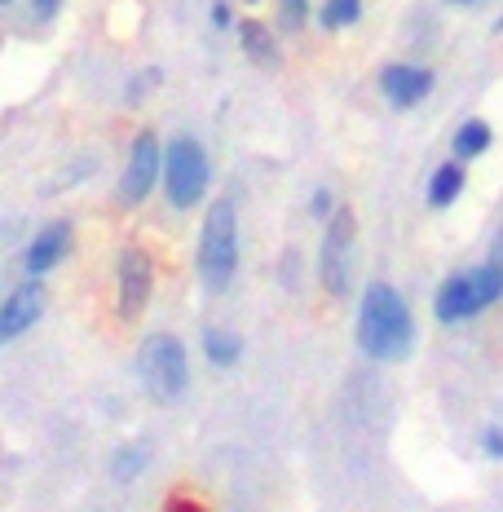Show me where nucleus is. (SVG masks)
Listing matches in <instances>:
<instances>
[{"label":"nucleus","instance_id":"obj_1","mask_svg":"<svg viewBox=\"0 0 503 512\" xmlns=\"http://www.w3.org/2000/svg\"><path fill=\"white\" fill-rule=\"evenodd\" d=\"M353 345L367 362H406L415 349V309L389 279H371L358 296Z\"/></svg>","mask_w":503,"mask_h":512},{"label":"nucleus","instance_id":"obj_2","mask_svg":"<svg viewBox=\"0 0 503 512\" xmlns=\"http://www.w3.org/2000/svg\"><path fill=\"white\" fill-rule=\"evenodd\" d=\"M243 234H239V204L230 195L208 199L195 239V279L208 296H226L239 279Z\"/></svg>","mask_w":503,"mask_h":512},{"label":"nucleus","instance_id":"obj_3","mask_svg":"<svg viewBox=\"0 0 503 512\" xmlns=\"http://www.w3.org/2000/svg\"><path fill=\"white\" fill-rule=\"evenodd\" d=\"M133 371L137 384L146 389V398L159 407H173L190 393V349L177 332H146L133 349Z\"/></svg>","mask_w":503,"mask_h":512},{"label":"nucleus","instance_id":"obj_4","mask_svg":"<svg viewBox=\"0 0 503 512\" xmlns=\"http://www.w3.org/2000/svg\"><path fill=\"white\" fill-rule=\"evenodd\" d=\"M503 301V265L499 261H477L468 270H455L437 283L433 292V318L442 327L473 323L486 309Z\"/></svg>","mask_w":503,"mask_h":512},{"label":"nucleus","instance_id":"obj_5","mask_svg":"<svg viewBox=\"0 0 503 512\" xmlns=\"http://www.w3.org/2000/svg\"><path fill=\"white\" fill-rule=\"evenodd\" d=\"M164 204L173 212H195L208 204L212 190V155L195 133L164 137V173H159Z\"/></svg>","mask_w":503,"mask_h":512},{"label":"nucleus","instance_id":"obj_6","mask_svg":"<svg viewBox=\"0 0 503 512\" xmlns=\"http://www.w3.org/2000/svg\"><path fill=\"white\" fill-rule=\"evenodd\" d=\"M353 252H358V212L349 204H336V212L323 221V239H318V287L331 301H345L353 292Z\"/></svg>","mask_w":503,"mask_h":512},{"label":"nucleus","instance_id":"obj_7","mask_svg":"<svg viewBox=\"0 0 503 512\" xmlns=\"http://www.w3.org/2000/svg\"><path fill=\"white\" fill-rule=\"evenodd\" d=\"M155 283V252L142 248V243H124L115 252V318H120V327H137L146 318V309L155 301Z\"/></svg>","mask_w":503,"mask_h":512},{"label":"nucleus","instance_id":"obj_8","mask_svg":"<svg viewBox=\"0 0 503 512\" xmlns=\"http://www.w3.org/2000/svg\"><path fill=\"white\" fill-rule=\"evenodd\" d=\"M159 173H164V137L151 124H142L128 137L124 168H120V181H115V204L124 212H137L159 190Z\"/></svg>","mask_w":503,"mask_h":512},{"label":"nucleus","instance_id":"obj_9","mask_svg":"<svg viewBox=\"0 0 503 512\" xmlns=\"http://www.w3.org/2000/svg\"><path fill=\"white\" fill-rule=\"evenodd\" d=\"M71 252H76V217L58 212V217L40 221V226L23 239V252H18L23 279H49Z\"/></svg>","mask_w":503,"mask_h":512},{"label":"nucleus","instance_id":"obj_10","mask_svg":"<svg viewBox=\"0 0 503 512\" xmlns=\"http://www.w3.org/2000/svg\"><path fill=\"white\" fill-rule=\"evenodd\" d=\"M45 309H49L45 279H18L5 296H0V345H14V340H23L31 327H40Z\"/></svg>","mask_w":503,"mask_h":512},{"label":"nucleus","instance_id":"obj_11","mask_svg":"<svg viewBox=\"0 0 503 512\" xmlns=\"http://www.w3.org/2000/svg\"><path fill=\"white\" fill-rule=\"evenodd\" d=\"M376 84L380 98L389 102V111H415L437 89V71L424 67V62H389L376 76Z\"/></svg>","mask_w":503,"mask_h":512},{"label":"nucleus","instance_id":"obj_12","mask_svg":"<svg viewBox=\"0 0 503 512\" xmlns=\"http://www.w3.org/2000/svg\"><path fill=\"white\" fill-rule=\"evenodd\" d=\"M234 36H239V49H243V58H248L252 67L274 71L278 62H283V49H278L274 27L261 23V18H239V23H234Z\"/></svg>","mask_w":503,"mask_h":512},{"label":"nucleus","instance_id":"obj_13","mask_svg":"<svg viewBox=\"0 0 503 512\" xmlns=\"http://www.w3.org/2000/svg\"><path fill=\"white\" fill-rule=\"evenodd\" d=\"M464 190H468V164H459V159H442V164L428 173L424 204L433 212H446V208H455L459 199H464Z\"/></svg>","mask_w":503,"mask_h":512},{"label":"nucleus","instance_id":"obj_14","mask_svg":"<svg viewBox=\"0 0 503 512\" xmlns=\"http://www.w3.org/2000/svg\"><path fill=\"white\" fill-rule=\"evenodd\" d=\"M151 460H155L151 437H124V442L111 451V460H106V473H111L115 486H133L137 477L151 468Z\"/></svg>","mask_w":503,"mask_h":512},{"label":"nucleus","instance_id":"obj_15","mask_svg":"<svg viewBox=\"0 0 503 512\" xmlns=\"http://www.w3.org/2000/svg\"><path fill=\"white\" fill-rule=\"evenodd\" d=\"M199 349H203V362H212L217 371H230L243 362V336L226 323H208L199 332Z\"/></svg>","mask_w":503,"mask_h":512},{"label":"nucleus","instance_id":"obj_16","mask_svg":"<svg viewBox=\"0 0 503 512\" xmlns=\"http://www.w3.org/2000/svg\"><path fill=\"white\" fill-rule=\"evenodd\" d=\"M490 151H495V128L481 120V115H468L451 133V159H459V164H477Z\"/></svg>","mask_w":503,"mask_h":512},{"label":"nucleus","instance_id":"obj_17","mask_svg":"<svg viewBox=\"0 0 503 512\" xmlns=\"http://www.w3.org/2000/svg\"><path fill=\"white\" fill-rule=\"evenodd\" d=\"M93 173H98V159H93V155H71L67 164L58 168V173L40 181L36 195L40 199H53V195H67V190H80L84 181H93Z\"/></svg>","mask_w":503,"mask_h":512},{"label":"nucleus","instance_id":"obj_18","mask_svg":"<svg viewBox=\"0 0 503 512\" xmlns=\"http://www.w3.org/2000/svg\"><path fill=\"white\" fill-rule=\"evenodd\" d=\"M314 18H318V27L336 36V31H349L362 23V0H323L314 9Z\"/></svg>","mask_w":503,"mask_h":512},{"label":"nucleus","instance_id":"obj_19","mask_svg":"<svg viewBox=\"0 0 503 512\" xmlns=\"http://www.w3.org/2000/svg\"><path fill=\"white\" fill-rule=\"evenodd\" d=\"M159 84H164V67H155V62L151 67H142V71H133V76L124 80V89H120V106L124 111H137L151 93H159Z\"/></svg>","mask_w":503,"mask_h":512},{"label":"nucleus","instance_id":"obj_20","mask_svg":"<svg viewBox=\"0 0 503 512\" xmlns=\"http://www.w3.org/2000/svg\"><path fill=\"white\" fill-rule=\"evenodd\" d=\"M314 18V0H278V27L283 31H301Z\"/></svg>","mask_w":503,"mask_h":512},{"label":"nucleus","instance_id":"obj_21","mask_svg":"<svg viewBox=\"0 0 503 512\" xmlns=\"http://www.w3.org/2000/svg\"><path fill=\"white\" fill-rule=\"evenodd\" d=\"M164 512H208V504H203L195 490H168V495H164Z\"/></svg>","mask_w":503,"mask_h":512},{"label":"nucleus","instance_id":"obj_22","mask_svg":"<svg viewBox=\"0 0 503 512\" xmlns=\"http://www.w3.org/2000/svg\"><path fill=\"white\" fill-rule=\"evenodd\" d=\"M331 212H336V195H331V186H318L314 195H309V217H314V221H327Z\"/></svg>","mask_w":503,"mask_h":512},{"label":"nucleus","instance_id":"obj_23","mask_svg":"<svg viewBox=\"0 0 503 512\" xmlns=\"http://www.w3.org/2000/svg\"><path fill=\"white\" fill-rule=\"evenodd\" d=\"M208 23L217 27V31H230L234 23H239V18H234V5H230V0H212V5H208Z\"/></svg>","mask_w":503,"mask_h":512},{"label":"nucleus","instance_id":"obj_24","mask_svg":"<svg viewBox=\"0 0 503 512\" xmlns=\"http://www.w3.org/2000/svg\"><path fill=\"white\" fill-rule=\"evenodd\" d=\"M481 455H486V460H503V429L499 424L481 429Z\"/></svg>","mask_w":503,"mask_h":512},{"label":"nucleus","instance_id":"obj_25","mask_svg":"<svg viewBox=\"0 0 503 512\" xmlns=\"http://www.w3.org/2000/svg\"><path fill=\"white\" fill-rule=\"evenodd\" d=\"M23 217H0V248H14L18 239H23Z\"/></svg>","mask_w":503,"mask_h":512},{"label":"nucleus","instance_id":"obj_26","mask_svg":"<svg viewBox=\"0 0 503 512\" xmlns=\"http://www.w3.org/2000/svg\"><path fill=\"white\" fill-rule=\"evenodd\" d=\"M62 5H67V0H31V9H36V18H40V23H53Z\"/></svg>","mask_w":503,"mask_h":512},{"label":"nucleus","instance_id":"obj_27","mask_svg":"<svg viewBox=\"0 0 503 512\" xmlns=\"http://www.w3.org/2000/svg\"><path fill=\"white\" fill-rule=\"evenodd\" d=\"M486 261H499V265H503V226L495 230V239H490V252H486Z\"/></svg>","mask_w":503,"mask_h":512},{"label":"nucleus","instance_id":"obj_28","mask_svg":"<svg viewBox=\"0 0 503 512\" xmlns=\"http://www.w3.org/2000/svg\"><path fill=\"white\" fill-rule=\"evenodd\" d=\"M490 31H495V36H503V14L495 18V23H490Z\"/></svg>","mask_w":503,"mask_h":512},{"label":"nucleus","instance_id":"obj_29","mask_svg":"<svg viewBox=\"0 0 503 512\" xmlns=\"http://www.w3.org/2000/svg\"><path fill=\"white\" fill-rule=\"evenodd\" d=\"M451 5H477V0H451Z\"/></svg>","mask_w":503,"mask_h":512},{"label":"nucleus","instance_id":"obj_30","mask_svg":"<svg viewBox=\"0 0 503 512\" xmlns=\"http://www.w3.org/2000/svg\"><path fill=\"white\" fill-rule=\"evenodd\" d=\"M9 5H14V0H0V9H9Z\"/></svg>","mask_w":503,"mask_h":512},{"label":"nucleus","instance_id":"obj_31","mask_svg":"<svg viewBox=\"0 0 503 512\" xmlns=\"http://www.w3.org/2000/svg\"><path fill=\"white\" fill-rule=\"evenodd\" d=\"M248 5H261V0H248Z\"/></svg>","mask_w":503,"mask_h":512}]
</instances>
